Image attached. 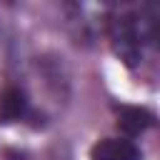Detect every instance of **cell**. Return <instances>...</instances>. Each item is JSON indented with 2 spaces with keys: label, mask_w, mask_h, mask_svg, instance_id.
Listing matches in <instances>:
<instances>
[{
  "label": "cell",
  "mask_w": 160,
  "mask_h": 160,
  "mask_svg": "<svg viewBox=\"0 0 160 160\" xmlns=\"http://www.w3.org/2000/svg\"><path fill=\"white\" fill-rule=\"evenodd\" d=\"M112 50L128 62V65H135L142 55V35L138 30V25L128 18H120L115 25H112Z\"/></svg>",
  "instance_id": "1"
},
{
  "label": "cell",
  "mask_w": 160,
  "mask_h": 160,
  "mask_svg": "<svg viewBox=\"0 0 160 160\" xmlns=\"http://www.w3.org/2000/svg\"><path fill=\"white\" fill-rule=\"evenodd\" d=\"M140 148L125 138H105L92 145L90 160H140Z\"/></svg>",
  "instance_id": "2"
},
{
  "label": "cell",
  "mask_w": 160,
  "mask_h": 160,
  "mask_svg": "<svg viewBox=\"0 0 160 160\" xmlns=\"http://www.w3.org/2000/svg\"><path fill=\"white\" fill-rule=\"evenodd\" d=\"M28 112V98L20 88H2L0 90V122L10 125L18 122L22 115Z\"/></svg>",
  "instance_id": "3"
},
{
  "label": "cell",
  "mask_w": 160,
  "mask_h": 160,
  "mask_svg": "<svg viewBox=\"0 0 160 160\" xmlns=\"http://www.w3.org/2000/svg\"><path fill=\"white\" fill-rule=\"evenodd\" d=\"M118 122H120V128L128 132V135H138V132H142V130H148L150 125H152V112H148L145 108H120L118 110Z\"/></svg>",
  "instance_id": "4"
}]
</instances>
